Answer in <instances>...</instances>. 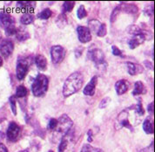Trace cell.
<instances>
[{
    "mask_svg": "<svg viewBox=\"0 0 155 152\" xmlns=\"http://www.w3.org/2000/svg\"><path fill=\"white\" fill-rule=\"evenodd\" d=\"M107 33V29H106V24H101L100 26H99V30L97 32V35L99 37H104L106 36Z\"/></svg>",
    "mask_w": 155,
    "mask_h": 152,
    "instance_id": "f546056e",
    "label": "cell"
},
{
    "mask_svg": "<svg viewBox=\"0 0 155 152\" xmlns=\"http://www.w3.org/2000/svg\"><path fill=\"white\" fill-rule=\"evenodd\" d=\"M118 123H119V125H120V127H126V128L129 129L132 131L134 130L133 126L129 123V120H128V117H127V111L124 110L119 115V116H118Z\"/></svg>",
    "mask_w": 155,
    "mask_h": 152,
    "instance_id": "7c38bea8",
    "label": "cell"
},
{
    "mask_svg": "<svg viewBox=\"0 0 155 152\" xmlns=\"http://www.w3.org/2000/svg\"><path fill=\"white\" fill-rule=\"evenodd\" d=\"M92 130L88 131V142H92Z\"/></svg>",
    "mask_w": 155,
    "mask_h": 152,
    "instance_id": "60d3db41",
    "label": "cell"
},
{
    "mask_svg": "<svg viewBox=\"0 0 155 152\" xmlns=\"http://www.w3.org/2000/svg\"><path fill=\"white\" fill-rule=\"evenodd\" d=\"M136 111H137V113L140 115V116H143L144 114H145V110H144V109L142 108V105L141 103H138V105L136 106Z\"/></svg>",
    "mask_w": 155,
    "mask_h": 152,
    "instance_id": "74e56055",
    "label": "cell"
},
{
    "mask_svg": "<svg viewBox=\"0 0 155 152\" xmlns=\"http://www.w3.org/2000/svg\"><path fill=\"white\" fill-rule=\"evenodd\" d=\"M16 33H17V28L15 27V25L10 26L7 28H5V33L9 36L16 34Z\"/></svg>",
    "mask_w": 155,
    "mask_h": 152,
    "instance_id": "836d02e7",
    "label": "cell"
},
{
    "mask_svg": "<svg viewBox=\"0 0 155 152\" xmlns=\"http://www.w3.org/2000/svg\"><path fill=\"white\" fill-rule=\"evenodd\" d=\"M87 54H88V58L96 63L98 67L104 66V64H106L104 53L95 46H92V47L89 48Z\"/></svg>",
    "mask_w": 155,
    "mask_h": 152,
    "instance_id": "3957f363",
    "label": "cell"
},
{
    "mask_svg": "<svg viewBox=\"0 0 155 152\" xmlns=\"http://www.w3.org/2000/svg\"><path fill=\"white\" fill-rule=\"evenodd\" d=\"M0 24L2 26L7 28L10 26L15 25V19L5 11L0 12Z\"/></svg>",
    "mask_w": 155,
    "mask_h": 152,
    "instance_id": "30bf717a",
    "label": "cell"
},
{
    "mask_svg": "<svg viewBox=\"0 0 155 152\" xmlns=\"http://www.w3.org/2000/svg\"><path fill=\"white\" fill-rule=\"evenodd\" d=\"M0 152H8L7 148L1 143H0Z\"/></svg>",
    "mask_w": 155,
    "mask_h": 152,
    "instance_id": "f35d334b",
    "label": "cell"
},
{
    "mask_svg": "<svg viewBox=\"0 0 155 152\" xmlns=\"http://www.w3.org/2000/svg\"><path fill=\"white\" fill-rule=\"evenodd\" d=\"M101 23L99 22L98 20H95V19H92V20L89 21V30L94 32L95 33H97L98 30H99V26H100Z\"/></svg>",
    "mask_w": 155,
    "mask_h": 152,
    "instance_id": "4316f807",
    "label": "cell"
},
{
    "mask_svg": "<svg viewBox=\"0 0 155 152\" xmlns=\"http://www.w3.org/2000/svg\"><path fill=\"white\" fill-rule=\"evenodd\" d=\"M120 12V6L118 5V6L116 7V8H114V10L113 11V12L111 14V17H110V19H111V22H114V21L116 20V19H117V17H118V15Z\"/></svg>",
    "mask_w": 155,
    "mask_h": 152,
    "instance_id": "1f68e13d",
    "label": "cell"
},
{
    "mask_svg": "<svg viewBox=\"0 0 155 152\" xmlns=\"http://www.w3.org/2000/svg\"><path fill=\"white\" fill-rule=\"evenodd\" d=\"M19 133H20V127L16 123L12 122L9 124L7 131H6V136L10 141H12V142L16 141L19 136Z\"/></svg>",
    "mask_w": 155,
    "mask_h": 152,
    "instance_id": "9c48e42d",
    "label": "cell"
},
{
    "mask_svg": "<svg viewBox=\"0 0 155 152\" xmlns=\"http://www.w3.org/2000/svg\"><path fill=\"white\" fill-rule=\"evenodd\" d=\"M18 7H20L21 9H23L25 12H29L30 11H32L36 5V2H18L17 3Z\"/></svg>",
    "mask_w": 155,
    "mask_h": 152,
    "instance_id": "ac0fdd59",
    "label": "cell"
},
{
    "mask_svg": "<svg viewBox=\"0 0 155 152\" xmlns=\"http://www.w3.org/2000/svg\"><path fill=\"white\" fill-rule=\"evenodd\" d=\"M147 92V90L145 88L144 84L142 81H136L134 84V90L133 91V95H139L141 94H145Z\"/></svg>",
    "mask_w": 155,
    "mask_h": 152,
    "instance_id": "d6986e66",
    "label": "cell"
},
{
    "mask_svg": "<svg viewBox=\"0 0 155 152\" xmlns=\"http://www.w3.org/2000/svg\"><path fill=\"white\" fill-rule=\"evenodd\" d=\"M57 124H58V120L57 119H54V118H52V119H51L49 122V124H48V129L49 130H55L57 127Z\"/></svg>",
    "mask_w": 155,
    "mask_h": 152,
    "instance_id": "d590c367",
    "label": "cell"
},
{
    "mask_svg": "<svg viewBox=\"0 0 155 152\" xmlns=\"http://www.w3.org/2000/svg\"><path fill=\"white\" fill-rule=\"evenodd\" d=\"M81 152H104L102 150L98 149V148H93L92 146L89 144H85L83 146Z\"/></svg>",
    "mask_w": 155,
    "mask_h": 152,
    "instance_id": "83f0119b",
    "label": "cell"
},
{
    "mask_svg": "<svg viewBox=\"0 0 155 152\" xmlns=\"http://www.w3.org/2000/svg\"><path fill=\"white\" fill-rule=\"evenodd\" d=\"M29 68V62L25 58L19 57L17 62V68H16V73H17V77L18 80H23L26 75Z\"/></svg>",
    "mask_w": 155,
    "mask_h": 152,
    "instance_id": "5b68a950",
    "label": "cell"
},
{
    "mask_svg": "<svg viewBox=\"0 0 155 152\" xmlns=\"http://www.w3.org/2000/svg\"><path fill=\"white\" fill-rule=\"evenodd\" d=\"M127 66L128 73L131 75H136V74H141L143 72V70H144V67L141 65H140V64H134L133 62H127Z\"/></svg>",
    "mask_w": 155,
    "mask_h": 152,
    "instance_id": "9a60e30c",
    "label": "cell"
},
{
    "mask_svg": "<svg viewBox=\"0 0 155 152\" xmlns=\"http://www.w3.org/2000/svg\"><path fill=\"white\" fill-rule=\"evenodd\" d=\"M35 64L38 69L44 71L47 67V60L42 54H38L35 57Z\"/></svg>",
    "mask_w": 155,
    "mask_h": 152,
    "instance_id": "e0dca14e",
    "label": "cell"
},
{
    "mask_svg": "<svg viewBox=\"0 0 155 152\" xmlns=\"http://www.w3.org/2000/svg\"><path fill=\"white\" fill-rule=\"evenodd\" d=\"M34 20V17L31 12H25L20 19V22L23 25H30Z\"/></svg>",
    "mask_w": 155,
    "mask_h": 152,
    "instance_id": "7402d4cb",
    "label": "cell"
},
{
    "mask_svg": "<svg viewBox=\"0 0 155 152\" xmlns=\"http://www.w3.org/2000/svg\"><path fill=\"white\" fill-rule=\"evenodd\" d=\"M71 126L72 121L71 120L70 117L66 115H63L58 119V124L55 130L59 133L66 134L67 132H69Z\"/></svg>",
    "mask_w": 155,
    "mask_h": 152,
    "instance_id": "277c9868",
    "label": "cell"
},
{
    "mask_svg": "<svg viewBox=\"0 0 155 152\" xmlns=\"http://www.w3.org/2000/svg\"><path fill=\"white\" fill-rule=\"evenodd\" d=\"M10 103H11V108L13 115L16 116L17 115V108H16V97L11 96L10 97Z\"/></svg>",
    "mask_w": 155,
    "mask_h": 152,
    "instance_id": "d6a6232c",
    "label": "cell"
},
{
    "mask_svg": "<svg viewBox=\"0 0 155 152\" xmlns=\"http://www.w3.org/2000/svg\"><path fill=\"white\" fill-rule=\"evenodd\" d=\"M48 152H54V151H52V150H50V151H48Z\"/></svg>",
    "mask_w": 155,
    "mask_h": 152,
    "instance_id": "f6af8a7d",
    "label": "cell"
},
{
    "mask_svg": "<svg viewBox=\"0 0 155 152\" xmlns=\"http://www.w3.org/2000/svg\"><path fill=\"white\" fill-rule=\"evenodd\" d=\"M146 40V36L143 33H140V34L135 35L134 37V39L130 40H129V47L131 49H134L136 48L138 46H140V44H142L143 42L145 41Z\"/></svg>",
    "mask_w": 155,
    "mask_h": 152,
    "instance_id": "5bb4252c",
    "label": "cell"
},
{
    "mask_svg": "<svg viewBox=\"0 0 155 152\" xmlns=\"http://www.w3.org/2000/svg\"><path fill=\"white\" fill-rule=\"evenodd\" d=\"M28 92H27V89L24 86H18L17 88V90H16V96L18 98H23V97H25L27 95Z\"/></svg>",
    "mask_w": 155,
    "mask_h": 152,
    "instance_id": "484cf974",
    "label": "cell"
},
{
    "mask_svg": "<svg viewBox=\"0 0 155 152\" xmlns=\"http://www.w3.org/2000/svg\"><path fill=\"white\" fill-rule=\"evenodd\" d=\"M75 5V2L73 1H66L64 2L62 5V13L64 14L65 12H70L72 11V9L74 8Z\"/></svg>",
    "mask_w": 155,
    "mask_h": 152,
    "instance_id": "cb8c5ba5",
    "label": "cell"
},
{
    "mask_svg": "<svg viewBox=\"0 0 155 152\" xmlns=\"http://www.w3.org/2000/svg\"><path fill=\"white\" fill-rule=\"evenodd\" d=\"M14 50V44L11 40H3L0 42V54L5 58H8Z\"/></svg>",
    "mask_w": 155,
    "mask_h": 152,
    "instance_id": "8992f818",
    "label": "cell"
},
{
    "mask_svg": "<svg viewBox=\"0 0 155 152\" xmlns=\"http://www.w3.org/2000/svg\"><path fill=\"white\" fill-rule=\"evenodd\" d=\"M49 87V80L45 74H38L35 78L31 85V90L34 96L39 97L44 95Z\"/></svg>",
    "mask_w": 155,
    "mask_h": 152,
    "instance_id": "7a4b0ae2",
    "label": "cell"
},
{
    "mask_svg": "<svg viewBox=\"0 0 155 152\" xmlns=\"http://www.w3.org/2000/svg\"><path fill=\"white\" fill-rule=\"evenodd\" d=\"M119 6L120 8V12L121 11H124L125 12H127V13H136L139 11L137 5H135L134 4L121 3Z\"/></svg>",
    "mask_w": 155,
    "mask_h": 152,
    "instance_id": "2e32d148",
    "label": "cell"
},
{
    "mask_svg": "<svg viewBox=\"0 0 155 152\" xmlns=\"http://www.w3.org/2000/svg\"><path fill=\"white\" fill-rule=\"evenodd\" d=\"M19 152H28L27 150H22V151H19Z\"/></svg>",
    "mask_w": 155,
    "mask_h": 152,
    "instance_id": "ee69618b",
    "label": "cell"
},
{
    "mask_svg": "<svg viewBox=\"0 0 155 152\" xmlns=\"http://www.w3.org/2000/svg\"><path fill=\"white\" fill-rule=\"evenodd\" d=\"M51 15H52V12L49 8H46V9L43 10L41 12L38 14V18L40 19H48L51 17Z\"/></svg>",
    "mask_w": 155,
    "mask_h": 152,
    "instance_id": "d4e9b609",
    "label": "cell"
},
{
    "mask_svg": "<svg viewBox=\"0 0 155 152\" xmlns=\"http://www.w3.org/2000/svg\"><path fill=\"white\" fill-rule=\"evenodd\" d=\"M64 49L61 46H53L51 49V57L54 64L59 63L64 59Z\"/></svg>",
    "mask_w": 155,
    "mask_h": 152,
    "instance_id": "52a82bcc",
    "label": "cell"
},
{
    "mask_svg": "<svg viewBox=\"0 0 155 152\" xmlns=\"http://www.w3.org/2000/svg\"><path fill=\"white\" fill-rule=\"evenodd\" d=\"M97 82H98V76H93L92 80L90 81V82L88 83L85 87V88L83 89V93L85 95L92 96L95 94V88L97 86Z\"/></svg>",
    "mask_w": 155,
    "mask_h": 152,
    "instance_id": "8fae6325",
    "label": "cell"
},
{
    "mask_svg": "<svg viewBox=\"0 0 155 152\" xmlns=\"http://www.w3.org/2000/svg\"><path fill=\"white\" fill-rule=\"evenodd\" d=\"M3 65V59H2V57L0 56V67Z\"/></svg>",
    "mask_w": 155,
    "mask_h": 152,
    "instance_id": "7bdbcfd3",
    "label": "cell"
},
{
    "mask_svg": "<svg viewBox=\"0 0 155 152\" xmlns=\"http://www.w3.org/2000/svg\"><path fill=\"white\" fill-rule=\"evenodd\" d=\"M84 78L79 72H74L71 74L64 83L63 95L64 97H69L77 93L83 86Z\"/></svg>",
    "mask_w": 155,
    "mask_h": 152,
    "instance_id": "6da1fadb",
    "label": "cell"
},
{
    "mask_svg": "<svg viewBox=\"0 0 155 152\" xmlns=\"http://www.w3.org/2000/svg\"><path fill=\"white\" fill-rule=\"evenodd\" d=\"M110 102H111V99H110L109 97H105V98L102 99V101L100 102V103H99V108H100V109L106 108V107L108 106V104L110 103Z\"/></svg>",
    "mask_w": 155,
    "mask_h": 152,
    "instance_id": "e575fe53",
    "label": "cell"
},
{
    "mask_svg": "<svg viewBox=\"0 0 155 152\" xmlns=\"http://www.w3.org/2000/svg\"><path fill=\"white\" fill-rule=\"evenodd\" d=\"M112 52L113 54L115 56H121L122 55V52L120 51V49L119 47H117L116 46H113L112 47Z\"/></svg>",
    "mask_w": 155,
    "mask_h": 152,
    "instance_id": "8d00e7d4",
    "label": "cell"
},
{
    "mask_svg": "<svg viewBox=\"0 0 155 152\" xmlns=\"http://www.w3.org/2000/svg\"><path fill=\"white\" fill-rule=\"evenodd\" d=\"M145 64H147L148 67H149V68H151V69H152V68L153 67L152 65H150V62H149V61H145Z\"/></svg>",
    "mask_w": 155,
    "mask_h": 152,
    "instance_id": "b9f144b4",
    "label": "cell"
},
{
    "mask_svg": "<svg viewBox=\"0 0 155 152\" xmlns=\"http://www.w3.org/2000/svg\"><path fill=\"white\" fill-rule=\"evenodd\" d=\"M147 110L149 111L150 113H153V103H150L148 105Z\"/></svg>",
    "mask_w": 155,
    "mask_h": 152,
    "instance_id": "ab89813d",
    "label": "cell"
},
{
    "mask_svg": "<svg viewBox=\"0 0 155 152\" xmlns=\"http://www.w3.org/2000/svg\"><path fill=\"white\" fill-rule=\"evenodd\" d=\"M130 87V84L127 80H120L115 84V89L119 95H121L127 92Z\"/></svg>",
    "mask_w": 155,
    "mask_h": 152,
    "instance_id": "4fadbf2b",
    "label": "cell"
},
{
    "mask_svg": "<svg viewBox=\"0 0 155 152\" xmlns=\"http://www.w3.org/2000/svg\"><path fill=\"white\" fill-rule=\"evenodd\" d=\"M77 16L78 19H84L87 16V12L85 10V8L84 5H80V6L78 8L77 11Z\"/></svg>",
    "mask_w": 155,
    "mask_h": 152,
    "instance_id": "f1b7e54d",
    "label": "cell"
},
{
    "mask_svg": "<svg viewBox=\"0 0 155 152\" xmlns=\"http://www.w3.org/2000/svg\"><path fill=\"white\" fill-rule=\"evenodd\" d=\"M78 38L81 43H87L92 40V33L86 26H78L77 28Z\"/></svg>",
    "mask_w": 155,
    "mask_h": 152,
    "instance_id": "ba28073f",
    "label": "cell"
},
{
    "mask_svg": "<svg viewBox=\"0 0 155 152\" xmlns=\"http://www.w3.org/2000/svg\"><path fill=\"white\" fill-rule=\"evenodd\" d=\"M128 32H129V33H131V34L133 35H138L140 34L141 32V30L140 29L139 26H129L128 28Z\"/></svg>",
    "mask_w": 155,
    "mask_h": 152,
    "instance_id": "4dcf8cb0",
    "label": "cell"
},
{
    "mask_svg": "<svg viewBox=\"0 0 155 152\" xmlns=\"http://www.w3.org/2000/svg\"><path fill=\"white\" fill-rule=\"evenodd\" d=\"M16 38L19 40V41H24L26 40L27 39L30 38V34L28 32H26L25 30H17L16 33Z\"/></svg>",
    "mask_w": 155,
    "mask_h": 152,
    "instance_id": "603a6c76",
    "label": "cell"
},
{
    "mask_svg": "<svg viewBox=\"0 0 155 152\" xmlns=\"http://www.w3.org/2000/svg\"><path fill=\"white\" fill-rule=\"evenodd\" d=\"M143 130L147 134H153V123H152V121L147 118L144 121L143 123Z\"/></svg>",
    "mask_w": 155,
    "mask_h": 152,
    "instance_id": "44dd1931",
    "label": "cell"
},
{
    "mask_svg": "<svg viewBox=\"0 0 155 152\" xmlns=\"http://www.w3.org/2000/svg\"><path fill=\"white\" fill-rule=\"evenodd\" d=\"M70 140L68 138L64 137L62 141L60 142V144L58 147V151L59 152H68V150H70Z\"/></svg>",
    "mask_w": 155,
    "mask_h": 152,
    "instance_id": "ffe728a7",
    "label": "cell"
}]
</instances>
